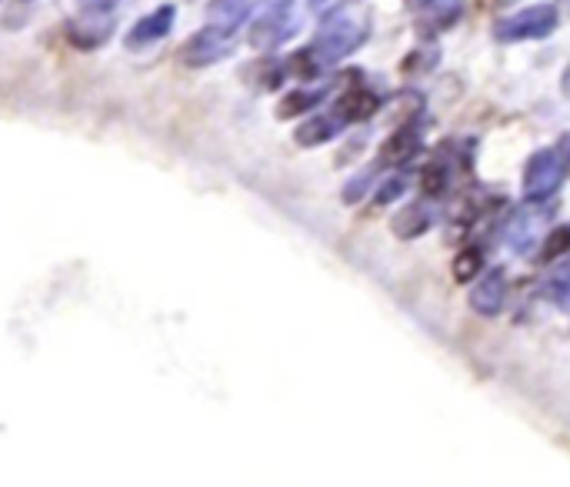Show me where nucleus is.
Wrapping results in <instances>:
<instances>
[{
  "label": "nucleus",
  "mask_w": 570,
  "mask_h": 487,
  "mask_svg": "<svg viewBox=\"0 0 570 487\" xmlns=\"http://www.w3.org/2000/svg\"><path fill=\"white\" fill-rule=\"evenodd\" d=\"M364 37H367V30H364L361 20H354V17H331V20L321 23L317 37L311 43V53L321 60V67H327V64H337L347 53H354L364 43Z\"/></svg>",
  "instance_id": "1"
},
{
  "label": "nucleus",
  "mask_w": 570,
  "mask_h": 487,
  "mask_svg": "<svg viewBox=\"0 0 570 487\" xmlns=\"http://www.w3.org/2000/svg\"><path fill=\"white\" fill-rule=\"evenodd\" d=\"M558 27V7L554 3H538L528 7L514 17H504L494 23V37L511 43V40H528V37H544Z\"/></svg>",
  "instance_id": "2"
},
{
  "label": "nucleus",
  "mask_w": 570,
  "mask_h": 487,
  "mask_svg": "<svg viewBox=\"0 0 570 487\" xmlns=\"http://www.w3.org/2000/svg\"><path fill=\"white\" fill-rule=\"evenodd\" d=\"M294 27L297 23L291 20V0H264V13L250 27V43L261 50L277 47L281 40L294 33Z\"/></svg>",
  "instance_id": "3"
},
{
  "label": "nucleus",
  "mask_w": 570,
  "mask_h": 487,
  "mask_svg": "<svg viewBox=\"0 0 570 487\" xmlns=\"http://www.w3.org/2000/svg\"><path fill=\"white\" fill-rule=\"evenodd\" d=\"M227 53H230V37L220 33V30H214V27H204V30H197L187 40L184 64H190V67H210V64L224 60Z\"/></svg>",
  "instance_id": "4"
},
{
  "label": "nucleus",
  "mask_w": 570,
  "mask_h": 487,
  "mask_svg": "<svg viewBox=\"0 0 570 487\" xmlns=\"http://www.w3.org/2000/svg\"><path fill=\"white\" fill-rule=\"evenodd\" d=\"M564 174V160L558 157V150H541L534 154V160L528 164V194L531 197H544L558 187Z\"/></svg>",
  "instance_id": "5"
},
{
  "label": "nucleus",
  "mask_w": 570,
  "mask_h": 487,
  "mask_svg": "<svg viewBox=\"0 0 570 487\" xmlns=\"http://www.w3.org/2000/svg\"><path fill=\"white\" fill-rule=\"evenodd\" d=\"M174 7L170 3H164V7H157L154 13H147V17H140L134 27H130V33H127V47L134 50V47H147V43H157V40H164L167 33H170V27H174Z\"/></svg>",
  "instance_id": "6"
},
{
  "label": "nucleus",
  "mask_w": 570,
  "mask_h": 487,
  "mask_svg": "<svg viewBox=\"0 0 570 487\" xmlns=\"http://www.w3.org/2000/svg\"><path fill=\"white\" fill-rule=\"evenodd\" d=\"M254 10V0H210L207 3V27L234 37L240 30V23L250 17Z\"/></svg>",
  "instance_id": "7"
},
{
  "label": "nucleus",
  "mask_w": 570,
  "mask_h": 487,
  "mask_svg": "<svg viewBox=\"0 0 570 487\" xmlns=\"http://www.w3.org/2000/svg\"><path fill=\"white\" fill-rule=\"evenodd\" d=\"M374 110H377V97H374L371 90H364V87H354V90H347V94L337 100V107H334V114H337L344 124L364 120V117H371Z\"/></svg>",
  "instance_id": "8"
},
{
  "label": "nucleus",
  "mask_w": 570,
  "mask_h": 487,
  "mask_svg": "<svg viewBox=\"0 0 570 487\" xmlns=\"http://www.w3.org/2000/svg\"><path fill=\"white\" fill-rule=\"evenodd\" d=\"M341 127H344V120H341L334 110H331V114H324V117H311L304 127H297V144H304V147L324 144V140H331Z\"/></svg>",
  "instance_id": "9"
},
{
  "label": "nucleus",
  "mask_w": 570,
  "mask_h": 487,
  "mask_svg": "<svg viewBox=\"0 0 570 487\" xmlns=\"http://www.w3.org/2000/svg\"><path fill=\"white\" fill-rule=\"evenodd\" d=\"M458 13H461V0H428L421 10V30L424 33L444 30L458 20Z\"/></svg>",
  "instance_id": "10"
},
{
  "label": "nucleus",
  "mask_w": 570,
  "mask_h": 487,
  "mask_svg": "<svg viewBox=\"0 0 570 487\" xmlns=\"http://www.w3.org/2000/svg\"><path fill=\"white\" fill-rule=\"evenodd\" d=\"M414 150H417V130L414 124H407L384 144V160H407Z\"/></svg>",
  "instance_id": "11"
},
{
  "label": "nucleus",
  "mask_w": 570,
  "mask_h": 487,
  "mask_svg": "<svg viewBox=\"0 0 570 487\" xmlns=\"http://www.w3.org/2000/svg\"><path fill=\"white\" fill-rule=\"evenodd\" d=\"M501 298H504V277H501V274H491V277L474 291V308L484 311V314H491V311L501 308Z\"/></svg>",
  "instance_id": "12"
},
{
  "label": "nucleus",
  "mask_w": 570,
  "mask_h": 487,
  "mask_svg": "<svg viewBox=\"0 0 570 487\" xmlns=\"http://www.w3.org/2000/svg\"><path fill=\"white\" fill-rule=\"evenodd\" d=\"M321 97H324V90H294V94H287V97L281 100L277 117H297V114L311 110Z\"/></svg>",
  "instance_id": "13"
},
{
  "label": "nucleus",
  "mask_w": 570,
  "mask_h": 487,
  "mask_svg": "<svg viewBox=\"0 0 570 487\" xmlns=\"http://www.w3.org/2000/svg\"><path fill=\"white\" fill-rule=\"evenodd\" d=\"M394 227H397V234H401V237H411V234H417V231L424 227V214H421V211H407V214H401V217H397V224H394Z\"/></svg>",
  "instance_id": "14"
},
{
  "label": "nucleus",
  "mask_w": 570,
  "mask_h": 487,
  "mask_svg": "<svg viewBox=\"0 0 570 487\" xmlns=\"http://www.w3.org/2000/svg\"><path fill=\"white\" fill-rule=\"evenodd\" d=\"M117 3H120V0H77V7H80L87 17H107V13L117 10Z\"/></svg>",
  "instance_id": "15"
},
{
  "label": "nucleus",
  "mask_w": 570,
  "mask_h": 487,
  "mask_svg": "<svg viewBox=\"0 0 570 487\" xmlns=\"http://www.w3.org/2000/svg\"><path fill=\"white\" fill-rule=\"evenodd\" d=\"M478 267H481V254H478V251H468V254H461V261H458V277L468 281V277H474Z\"/></svg>",
  "instance_id": "16"
},
{
  "label": "nucleus",
  "mask_w": 570,
  "mask_h": 487,
  "mask_svg": "<svg viewBox=\"0 0 570 487\" xmlns=\"http://www.w3.org/2000/svg\"><path fill=\"white\" fill-rule=\"evenodd\" d=\"M23 13H30V0H17V3H13V7L7 10L3 23H7V27H20V23L27 20Z\"/></svg>",
  "instance_id": "17"
},
{
  "label": "nucleus",
  "mask_w": 570,
  "mask_h": 487,
  "mask_svg": "<svg viewBox=\"0 0 570 487\" xmlns=\"http://www.w3.org/2000/svg\"><path fill=\"white\" fill-rule=\"evenodd\" d=\"M564 247H570V231L564 227V231H558L554 237H551V244L544 247V257H554V254H561Z\"/></svg>",
  "instance_id": "18"
},
{
  "label": "nucleus",
  "mask_w": 570,
  "mask_h": 487,
  "mask_svg": "<svg viewBox=\"0 0 570 487\" xmlns=\"http://www.w3.org/2000/svg\"><path fill=\"white\" fill-rule=\"evenodd\" d=\"M334 3H337V0H311V7H314L317 13H324V10H331Z\"/></svg>",
  "instance_id": "19"
},
{
  "label": "nucleus",
  "mask_w": 570,
  "mask_h": 487,
  "mask_svg": "<svg viewBox=\"0 0 570 487\" xmlns=\"http://www.w3.org/2000/svg\"><path fill=\"white\" fill-rule=\"evenodd\" d=\"M564 94L570 97V67H568V74H564Z\"/></svg>",
  "instance_id": "20"
},
{
  "label": "nucleus",
  "mask_w": 570,
  "mask_h": 487,
  "mask_svg": "<svg viewBox=\"0 0 570 487\" xmlns=\"http://www.w3.org/2000/svg\"><path fill=\"white\" fill-rule=\"evenodd\" d=\"M498 3H504V7H508V3H514V0H498Z\"/></svg>",
  "instance_id": "21"
},
{
  "label": "nucleus",
  "mask_w": 570,
  "mask_h": 487,
  "mask_svg": "<svg viewBox=\"0 0 570 487\" xmlns=\"http://www.w3.org/2000/svg\"><path fill=\"white\" fill-rule=\"evenodd\" d=\"M568 7H570V0H568Z\"/></svg>",
  "instance_id": "22"
}]
</instances>
